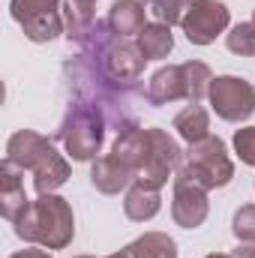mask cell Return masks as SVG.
<instances>
[{
	"label": "cell",
	"mask_w": 255,
	"mask_h": 258,
	"mask_svg": "<svg viewBox=\"0 0 255 258\" xmlns=\"http://www.w3.org/2000/svg\"><path fill=\"white\" fill-rule=\"evenodd\" d=\"M9 258H54L45 246H30V249H18V252H12Z\"/></svg>",
	"instance_id": "25"
},
{
	"label": "cell",
	"mask_w": 255,
	"mask_h": 258,
	"mask_svg": "<svg viewBox=\"0 0 255 258\" xmlns=\"http://www.w3.org/2000/svg\"><path fill=\"white\" fill-rule=\"evenodd\" d=\"M207 99L225 123H243L255 114V87L240 75H216Z\"/></svg>",
	"instance_id": "10"
},
{
	"label": "cell",
	"mask_w": 255,
	"mask_h": 258,
	"mask_svg": "<svg viewBox=\"0 0 255 258\" xmlns=\"http://www.w3.org/2000/svg\"><path fill=\"white\" fill-rule=\"evenodd\" d=\"M225 45L231 54L255 57V21H240L225 33Z\"/></svg>",
	"instance_id": "22"
},
{
	"label": "cell",
	"mask_w": 255,
	"mask_h": 258,
	"mask_svg": "<svg viewBox=\"0 0 255 258\" xmlns=\"http://www.w3.org/2000/svg\"><path fill=\"white\" fill-rule=\"evenodd\" d=\"M231 258H255V243H240V246L231 252Z\"/></svg>",
	"instance_id": "26"
},
{
	"label": "cell",
	"mask_w": 255,
	"mask_h": 258,
	"mask_svg": "<svg viewBox=\"0 0 255 258\" xmlns=\"http://www.w3.org/2000/svg\"><path fill=\"white\" fill-rule=\"evenodd\" d=\"M231 24V9L222 0H195L189 15L183 18V33L192 45H210Z\"/></svg>",
	"instance_id": "11"
},
{
	"label": "cell",
	"mask_w": 255,
	"mask_h": 258,
	"mask_svg": "<svg viewBox=\"0 0 255 258\" xmlns=\"http://www.w3.org/2000/svg\"><path fill=\"white\" fill-rule=\"evenodd\" d=\"M204 258H231L228 252H210V255H204Z\"/></svg>",
	"instance_id": "27"
},
{
	"label": "cell",
	"mask_w": 255,
	"mask_h": 258,
	"mask_svg": "<svg viewBox=\"0 0 255 258\" xmlns=\"http://www.w3.org/2000/svg\"><path fill=\"white\" fill-rule=\"evenodd\" d=\"M159 210H162L159 189H150L144 183H132L126 189V195H123V213H126V219H132V222H147Z\"/></svg>",
	"instance_id": "18"
},
{
	"label": "cell",
	"mask_w": 255,
	"mask_h": 258,
	"mask_svg": "<svg viewBox=\"0 0 255 258\" xmlns=\"http://www.w3.org/2000/svg\"><path fill=\"white\" fill-rule=\"evenodd\" d=\"M111 153L132 168L135 183H144L150 189H162L183 159L177 138H171L159 126H138V123L117 132Z\"/></svg>",
	"instance_id": "1"
},
{
	"label": "cell",
	"mask_w": 255,
	"mask_h": 258,
	"mask_svg": "<svg viewBox=\"0 0 255 258\" xmlns=\"http://www.w3.org/2000/svg\"><path fill=\"white\" fill-rule=\"evenodd\" d=\"M6 159H12L18 168L33 174V189L39 195L57 192L72 174L69 159L54 147L51 138H45L36 129L12 132L6 141Z\"/></svg>",
	"instance_id": "3"
},
{
	"label": "cell",
	"mask_w": 255,
	"mask_h": 258,
	"mask_svg": "<svg viewBox=\"0 0 255 258\" xmlns=\"http://www.w3.org/2000/svg\"><path fill=\"white\" fill-rule=\"evenodd\" d=\"M252 21H255V12H252Z\"/></svg>",
	"instance_id": "30"
},
{
	"label": "cell",
	"mask_w": 255,
	"mask_h": 258,
	"mask_svg": "<svg viewBox=\"0 0 255 258\" xmlns=\"http://www.w3.org/2000/svg\"><path fill=\"white\" fill-rule=\"evenodd\" d=\"M213 84V72L204 60H186V63H168L162 69H156L144 87V99L147 105L159 108L177 99L186 102H201L210 93Z\"/></svg>",
	"instance_id": "7"
},
{
	"label": "cell",
	"mask_w": 255,
	"mask_h": 258,
	"mask_svg": "<svg viewBox=\"0 0 255 258\" xmlns=\"http://www.w3.org/2000/svg\"><path fill=\"white\" fill-rule=\"evenodd\" d=\"M207 213H210L207 189L195 186L183 177H174V192H171V219H174V225L192 231V228L204 225Z\"/></svg>",
	"instance_id": "12"
},
{
	"label": "cell",
	"mask_w": 255,
	"mask_h": 258,
	"mask_svg": "<svg viewBox=\"0 0 255 258\" xmlns=\"http://www.w3.org/2000/svg\"><path fill=\"white\" fill-rule=\"evenodd\" d=\"M90 183H93L96 192H102V195H120L135 183V174H132V168L120 156L105 153V156L93 159V165H90Z\"/></svg>",
	"instance_id": "14"
},
{
	"label": "cell",
	"mask_w": 255,
	"mask_h": 258,
	"mask_svg": "<svg viewBox=\"0 0 255 258\" xmlns=\"http://www.w3.org/2000/svg\"><path fill=\"white\" fill-rule=\"evenodd\" d=\"M81 51L90 54L96 63L102 66V72H105L111 81H117V84H123V87H135V81L141 78L144 63H147L144 54H141V48L135 45V39L117 36V33L108 27L105 18L96 21L93 33H90V39L81 45Z\"/></svg>",
	"instance_id": "5"
},
{
	"label": "cell",
	"mask_w": 255,
	"mask_h": 258,
	"mask_svg": "<svg viewBox=\"0 0 255 258\" xmlns=\"http://www.w3.org/2000/svg\"><path fill=\"white\" fill-rule=\"evenodd\" d=\"M105 126L108 120L93 102L72 96L63 111V120L54 132V141L63 144L72 162H93L105 144Z\"/></svg>",
	"instance_id": "6"
},
{
	"label": "cell",
	"mask_w": 255,
	"mask_h": 258,
	"mask_svg": "<svg viewBox=\"0 0 255 258\" xmlns=\"http://www.w3.org/2000/svg\"><path fill=\"white\" fill-rule=\"evenodd\" d=\"M30 198L24 192V168H18L12 159L0 162V213L6 222H18L30 210Z\"/></svg>",
	"instance_id": "13"
},
{
	"label": "cell",
	"mask_w": 255,
	"mask_h": 258,
	"mask_svg": "<svg viewBox=\"0 0 255 258\" xmlns=\"http://www.w3.org/2000/svg\"><path fill=\"white\" fill-rule=\"evenodd\" d=\"M231 144H234L237 159H240L243 165H252V168H255V126L237 129V132H234V138H231Z\"/></svg>",
	"instance_id": "24"
},
{
	"label": "cell",
	"mask_w": 255,
	"mask_h": 258,
	"mask_svg": "<svg viewBox=\"0 0 255 258\" xmlns=\"http://www.w3.org/2000/svg\"><path fill=\"white\" fill-rule=\"evenodd\" d=\"M15 234L24 243L45 246V249H66L75 237V213L63 195H39L30 210L15 222Z\"/></svg>",
	"instance_id": "4"
},
{
	"label": "cell",
	"mask_w": 255,
	"mask_h": 258,
	"mask_svg": "<svg viewBox=\"0 0 255 258\" xmlns=\"http://www.w3.org/2000/svg\"><path fill=\"white\" fill-rule=\"evenodd\" d=\"M135 45L141 48L144 60H165L174 48V33L162 21H147L141 27V33L135 36Z\"/></svg>",
	"instance_id": "17"
},
{
	"label": "cell",
	"mask_w": 255,
	"mask_h": 258,
	"mask_svg": "<svg viewBox=\"0 0 255 258\" xmlns=\"http://www.w3.org/2000/svg\"><path fill=\"white\" fill-rule=\"evenodd\" d=\"M9 15L12 21L21 24L24 36L36 45L66 33L63 0H9Z\"/></svg>",
	"instance_id": "9"
},
{
	"label": "cell",
	"mask_w": 255,
	"mask_h": 258,
	"mask_svg": "<svg viewBox=\"0 0 255 258\" xmlns=\"http://www.w3.org/2000/svg\"><path fill=\"white\" fill-rule=\"evenodd\" d=\"M63 72H66V81L72 84V96L93 102L105 114L108 126L123 132V129L138 123V117L132 111V93H135V87H123V84L111 81L102 72V66L96 63L90 54L78 51L72 60H66Z\"/></svg>",
	"instance_id": "2"
},
{
	"label": "cell",
	"mask_w": 255,
	"mask_h": 258,
	"mask_svg": "<svg viewBox=\"0 0 255 258\" xmlns=\"http://www.w3.org/2000/svg\"><path fill=\"white\" fill-rule=\"evenodd\" d=\"M84 3H96V0H84Z\"/></svg>",
	"instance_id": "29"
},
{
	"label": "cell",
	"mask_w": 255,
	"mask_h": 258,
	"mask_svg": "<svg viewBox=\"0 0 255 258\" xmlns=\"http://www.w3.org/2000/svg\"><path fill=\"white\" fill-rule=\"evenodd\" d=\"M144 12H147V6H144V0H114L111 3V9H108V27L117 33V36H138L141 33V27L147 24L144 21Z\"/></svg>",
	"instance_id": "16"
},
{
	"label": "cell",
	"mask_w": 255,
	"mask_h": 258,
	"mask_svg": "<svg viewBox=\"0 0 255 258\" xmlns=\"http://www.w3.org/2000/svg\"><path fill=\"white\" fill-rule=\"evenodd\" d=\"M174 129H177V135L186 144H195V141L207 138L210 135V114H207V108L198 105V102H189L186 108H180L174 114Z\"/></svg>",
	"instance_id": "20"
},
{
	"label": "cell",
	"mask_w": 255,
	"mask_h": 258,
	"mask_svg": "<svg viewBox=\"0 0 255 258\" xmlns=\"http://www.w3.org/2000/svg\"><path fill=\"white\" fill-rule=\"evenodd\" d=\"M72 258H96V255H72Z\"/></svg>",
	"instance_id": "28"
},
{
	"label": "cell",
	"mask_w": 255,
	"mask_h": 258,
	"mask_svg": "<svg viewBox=\"0 0 255 258\" xmlns=\"http://www.w3.org/2000/svg\"><path fill=\"white\" fill-rule=\"evenodd\" d=\"M231 234L237 243H255V204H240L231 216Z\"/></svg>",
	"instance_id": "23"
},
{
	"label": "cell",
	"mask_w": 255,
	"mask_h": 258,
	"mask_svg": "<svg viewBox=\"0 0 255 258\" xmlns=\"http://www.w3.org/2000/svg\"><path fill=\"white\" fill-rule=\"evenodd\" d=\"M129 258H177V243L174 237H168L165 231H147L141 237H135L132 243L123 246Z\"/></svg>",
	"instance_id": "19"
},
{
	"label": "cell",
	"mask_w": 255,
	"mask_h": 258,
	"mask_svg": "<svg viewBox=\"0 0 255 258\" xmlns=\"http://www.w3.org/2000/svg\"><path fill=\"white\" fill-rule=\"evenodd\" d=\"M96 12H93V3H84V0H63V24H66V42L81 48L93 27H96Z\"/></svg>",
	"instance_id": "15"
},
{
	"label": "cell",
	"mask_w": 255,
	"mask_h": 258,
	"mask_svg": "<svg viewBox=\"0 0 255 258\" xmlns=\"http://www.w3.org/2000/svg\"><path fill=\"white\" fill-rule=\"evenodd\" d=\"M192 3H195V0H144L147 12H150L156 21L168 24V27L183 24V18L189 15V9H192Z\"/></svg>",
	"instance_id": "21"
},
{
	"label": "cell",
	"mask_w": 255,
	"mask_h": 258,
	"mask_svg": "<svg viewBox=\"0 0 255 258\" xmlns=\"http://www.w3.org/2000/svg\"><path fill=\"white\" fill-rule=\"evenodd\" d=\"M177 177L189 180L201 189H222L234 180V162L228 156V147L219 135H207L183 150V159L177 165Z\"/></svg>",
	"instance_id": "8"
}]
</instances>
